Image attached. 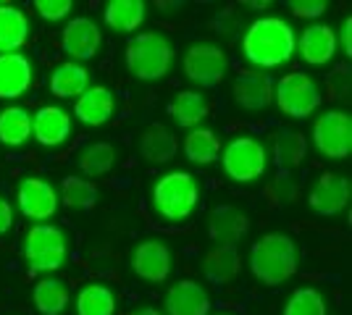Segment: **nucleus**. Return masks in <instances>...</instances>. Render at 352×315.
Masks as SVG:
<instances>
[{
	"label": "nucleus",
	"instance_id": "nucleus-1",
	"mask_svg": "<svg viewBox=\"0 0 352 315\" xmlns=\"http://www.w3.org/2000/svg\"><path fill=\"white\" fill-rule=\"evenodd\" d=\"M297 50L294 30L279 16H263L252 21L242 37L245 58L258 69H276L284 66Z\"/></svg>",
	"mask_w": 352,
	"mask_h": 315
},
{
	"label": "nucleus",
	"instance_id": "nucleus-2",
	"mask_svg": "<svg viewBox=\"0 0 352 315\" xmlns=\"http://www.w3.org/2000/svg\"><path fill=\"white\" fill-rule=\"evenodd\" d=\"M300 268V253L289 234L271 231L250 247V270L265 286H279L289 281Z\"/></svg>",
	"mask_w": 352,
	"mask_h": 315
},
{
	"label": "nucleus",
	"instance_id": "nucleus-3",
	"mask_svg": "<svg viewBox=\"0 0 352 315\" xmlns=\"http://www.w3.org/2000/svg\"><path fill=\"white\" fill-rule=\"evenodd\" d=\"M126 71L140 82H158L174 66V45L158 32L134 34L126 43L124 53Z\"/></svg>",
	"mask_w": 352,
	"mask_h": 315
},
{
	"label": "nucleus",
	"instance_id": "nucleus-4",
	"mask_svg": "<svg viewBox=\"0 0 352 315\" xmlns=\"http://www.w3.org/2000/svg\"><path fill=\"white\" fill-rule=\"evenodd\" d=\"M197 202H200V187L197 179L187 171H171L153 187V208L171 224L187 221L197 208Z\"/></svg>",
	"mask_w": 352,
	"mask_h": 315
},
{
	"label": "nucleus",
	"instance_id": "nucleus-5",
	"mask_svg": "<svg viewBox=\"0 0 352 315\" xmlns=\"http://www.w3.org/2000/svg\"><path fill=\"white\" fill-rule=\"evenodd\" d=\"M69 257V240L56 224H34L24 240V260L30 273H53Z\"/></svg>",
	"mask_w": 352,
	"mask_h": 315
},
{
	"label": "nucleus",
	"instance_id": "nucleus-6",
	"mask_svg": "<svg viewBox=\"0 0 352 315\" xmlns=\"http://www.w3.org/2000/svg\"><path fill=\"white\" fill-rule=\"evenodd\" d=\"M223 174L236 184H252L265 174L268 168V150L261 139L250 135L232 137L221 150Z\"/></svg>",
	"mask_w": 352,
	"mask_h": 315
},
{
	"label": "nucleus",
	"instance_id": "nucleus-7",
	"mask_svg": "<svg viewBox=\"0 0 352 315\" xmlns=\"http://www.w3.org/2000/svg\"><path fill=\"white\" fill-rule=\"evenodd\" d=\"M274 100L279 105V110L289 119H308L313 116L323 103L321 87L316 84V79L308 74H284L274 84Z\"/></svg>",
	"mask_w": 352,
	"mask_h": 315
},
{
	"label": "nucleus",
	"instance_id": "nucleus-8",
	"mask_svg": "<svg viewBox=\"0 0 352 315\" xmlns=\"http://www.w3.org/2000/svg\"><path fill=\"white\" fill-rule=\"evenodd\" d=\"M313 145L316 150L331 158L344 161L352 152V116L347 110H329L313 124Z\"/></svg>",
	"mask_w": 352,
	"mask_h": 315
},
{
	"label": "nucleus",
	"instance_id": "nucleus-9",
	"mask_svg": "<svg viewBox=\"0 0 352 315\" xmlns=\"http://www.w3.org/2000/svg\"><path fill=\"white\" fill-rule=\"evenodd\" d=\"M182 69L190 82L200 84V87H219L226 76V69H229V58L226 53L221 50L219 45H208V43H200V45L187 47L184 58H182Z\"/></svg>",
	"mask_w": 352,
	"mask_h": 315
},
{
	"label": "nucleus",
	"instance_id": "nucleus-10",
	"mask_svg": "<svg viewBox=\"0 0 352 315\" xmlns=\"http://www.w3.org/2000/svg\"><path fill=\"white\" fill-rule=\"evenodd\" d=\"M100 43H103V32L87 16H74L60 32V50L74 63L95 58L100 50Z\"/></svg>",
	"mask_w": 352,
	"mask_h": 315
},
{
	"label": "nucleus",
	"instance_id": "nucleus-11",
	"mask_svg": "<svg viewBox=\"0 0 352 315\" xmlns=\"http://www.w3.org/2000/svg\"><path fill=\"white\" fill-rule=\"evenodd\" d=\"M16 202L19 210L32 218V221H47L58 213V192L50 181L40 179V176H27V179L19 184L16 189Z\"/></svg>",
	"mask_w": 352,
	"mask_h": 315
},
{
	"label": "nucleus",
	"instance_id": "nucleus-12",
	"mask_svg": "<svg viewBox=\"0 0 352 315\" xmlns=\"http://www.w3.org/2000/svg\"><path fill=\"white\" fill-rule=\"evenodd\" d=\"M352 187L347 176H339V174H321L318 181L310 187L308 192V205L323 218H331L344 213L350 205Z\"/></svg>",
	"mask_w": 352,
	"mask_h": 315
},
{
	"label": "nucleus",
	"instance_id": "nucleus-13",
	"mask_svg": "<svg viewBox=\"0 0 352 315\" xmlns=\"http://www.w3.org/2000/svg\"><path fill=\"white\" fill-rule=\"evenodd\" d=\"M132 270L137 279L161 284L171 273V250L161 240H145L132 250Z\"/></svg>",
	"mask_w": 352,
	"mask_h": 315
},
{
	"label": "nucleus",
	"instance_id": "nucleus-14",
	"mask_svg": "<svg viewBox=\"0 0 352 315\" xmlns=\"http://www.w3.org/2000/svg\"><path fill=\"white\" fill-rule=\"evenodd\" d=\"M72 135V113L60 105H43L32 116V137L43 148H58Z\"/></svg>",
	"mask_w": 352,
	"mask_h": 315
},
{
	"label": "nucleus",
	"instance_id": "nucleus-15",
	"mask_svg": "<svg viewBox=\"0 0 352 315\" xmlns=\"http://www.w3.org/2000/svg\"><path fill=\"white\" fill-rule=\"evenodd\" d=\"M250 231L248 213H242L234 205H216L208 215V237L216 244L236 247V242Z\"/></svg>",
	"mask_w": 352,
	"mask_h": 315
},
{
	"label": "nucleus",
	"instance_id": "nucleus-16",
	"mask_svg": "<svg viewBox=\"0 0 352 315\" xmlns=\"http://www.w3.org/2000/svg\"><path fill=\"white\" fill-rule=\"evenodd\" d=\"M234 103L245 110H263L274 103V82L263 71H239L234 79Z\"/></svg>",
	"mask_w": 352,
	"mask_h": 315
},
{
	"label": "nucleus",
	"instance_id": "nucleus-17",
	"mask_svg": "<svg viewBox=\"0 0 352 315\" xmlns=\"http://www.w3.org/2000/svg\"><path fill=\"white\" fill-rule=\"evenodd\" d=\"M32 60L24 53L0 56V100H16L32 87Z\"/></svg>",
	"mask_w": 352,
	"mask_h": 315
},
{
	"label": "nucleus",
	"instance_id": "nucleus-18",
	"mask_svg": "<svg viewBox=\"0 0 352 315\" xmlns=\"http://www.w3.org/2000/svg\"><path fill=\"white\" fill-rule=\"evenodd\" d=\"M166 313L168 315H208L210 294L197 281H179L166 292Z\"/></svg>",
	"mask_w": 352,
	"mask_h": 315
},
{
	"label": "nucleus",
	"instance_id": "nucleus-19",
	"mask_svg": "<svg viewBox=\"0 0 352 315\" xmlns=\"http://www.w3.org/2000/svg\"><path fill=\"white\" fill-rule=\"evenodd\" d=\"M113 105H116L113 92L103 87V84H95V87H87L76 97L74 116H76V121H82L85 126H103L113 116Z\"/></svg>",
	"mask_w": 352,
	"mask_h": 315
},
{
	"label": "nucleus",
	"instance_id": "nucleus-20",
	"mask_svg": "<svg viewBox=\"0 0 352 315\" xmlns=\"http://www.w3.org/2000/svg\"><path fill=\"white\" fill-rule=\"evenodd\" d=\"M337 32L329 24H313L297 40V50L310 66H326L337 56Z\"/></svg>",
	"mask_w": 352,
	"mask_h": 315
},
{
	"label": "nucleus",
	"instance_id": "nucleus-21",
	"mask_svg": "<svg viewBox=\"0 0 352 315\" xmlns=\"http://www.w3.org/2000/svg\"><path fill=\"white\" fill-rule=\"evenodd\" d=\"M30 40V19L21 8L0 3V56L19 53Z\"/></svg>",
	"mask_w": 352,
	"mask_h": 315
},
{
	"label": "nucleus",
	"instance_id": "nucleus-22",
	"mask_svg": "<svg viewBox=\"0 0 352 315\" xmlns=\"http://www.w3.org/2000/svg\"><path fill=\"white\" fill-rule=\"evenodd\" d=\"M210 105H208L206 95L195 90H184L171 97L168 103V116L182 126V129H197L200 121L208 119Z\"/></svg>",
	"mask_w": 352,
	"mask_h": 315
},
{
	"label": "nucleus",
	"instance_id": "nucleus-23",
	"mask_svg": "<svg viewBox=\"0 0 352 315\" xmlns=\"http://www.w3.org/2000/svg\"><path fill=\"white\" fill-rule=\"evenodd\" d=\"M179 150L174 132H168L163 124H150L140 137V155L147 163H168Z\"/></svg>",
	"mask_w": 352,
	"mask_h": 315
},
{
	"label": "nucleus",
	"instance_id": "nucleus-24",
	"mask_svg": "<svg viewBox=\"0 0 352 315\" xmlns=\"http://www.w3.org/2000/svg\"><path fill=\"white\" fill-rule=\"evenodd\" d=\"M274 163L279 171H292L297 165H302V161L308 158V139L302 132L294 129H281L274 137Z\"/></svg>",
	"mask_w": 352,
	"mask_h": 315
},
{
	"label": "nucleus",
	"instance_id": "nucleus-25",
	"mask_svg": "<svg viewBox=\"0 0 352 315\" xmlns=\"http://www.w3.org/2000/svg\"><path fill=\"white\" fill-rule=\"evenodd\" d=\"M239 253L236 247L229 244H216L203 260V276H206L210 284H229L232 279H236L239 273Z\"/></svg>",
	"mask_w": 352,
	"mask_h": 315
},
{
	"label": "nucleus",
	"instance_id": "nucleus-26",
	"mask_svg": "<svg viewBox=\"0 0 352 315\" xmlns=\"http://www.w3.org/2000/svg\"><path fill=\"white\" fill-rule=\"evenodd\" d=\"M89 87V71L82 66V63H74V60H66L53 69L50 74V92L56 97H79L82 92Z\"/></svg>",
	"mask_w": 352,
	"mask_h": 315
},
{
	"label": "nucleus",
	"instance_id": "nucleus-27",
	"mask_svg": "<svg viewBox=\"0 0 352 315\" xmlns=\"http://www.w3.org/2000/svg\"><path fill=\"white\" fill-rule=\"evenodd\" d=\"M32 137V113L21 105H8L0 110V145L21 148Z\"/></svg>",
	"mask_w": 352,
	"mask_h": 315
},
{
	"label": "nucleus",
	"instance_id": "nucleus-28",
	"mask_svg": "<svg viewBox=\"0 0 352 315\" xmlns=\"http://www.w3.org/2000/svg\"><path fill=\"white\" fill-rule=\"evenodd\" d=\"M32 302L40 315H60L72 302V292L58 279H43L32 289Z\"/></svg>",
	"mask_w": 352,
	"mask_h": 315
},
{
	"label": "nucleus",
	"instance_id": "nucleus-29",
	"mask_svg": "<svg viewBox=\"0 0 352 315\" xmlns=\"http://www.w3.org/2000/svg\"><path fill=\"white\" fill-rule=\"evenodd\" d=\"M184 155L187 161L197 165H210L219 161L221 155V139L213 129H206V126H197V129H190L187 137H184Z\"/></svg>",
	"mask_w": 352,
	"mask_h": 315
},
{
	"label": "nucleus",
	"instance_id": "nucleus-30",
	"mask_svg": "<svg viewBox=\"0 0 352 315\" xmlns=\"http://www.w3.org/2000/svg\"><path fill=\"white\" fill-rule=\"evenodd\" d=\"M105 24L113 32H134L145 21V3L142 0H111L103 11Z\"/></svg>",
	"mask_w": 352,
	"mask_h": 315
},
{
	"label": "nucleus",
	"instance_id": "nucleus-31",
	"mask_svg": "<svg viewBox=\"0 0 352 315\" xmlns=\"http://www.w3.org/2000/svg\"><path fill=\"white\" fill-rule=\"evenodd\" d=\"M76 315H116V292L108 284H87L76 294Z\"/></svg>",
	"mask_w": 352,
	"mask_h": 315
},
{
	"label": "nucleus",
	"instance_id": "nucleus-32",
	"mask_svg": "<svg viewBox=\"0 0 352 315\" xmlns=\"http://www.w3.org/2000/svg\"><path fill=\"white\" fill-rule=\"evenodd\" d=\"M116 165V148L108 142H89L87 148L79 155V168L89 179H98L111 174Z\"/></svg>",
	"mask_w": 352,
	"mask_h": 315
},
{
	"label": "nucleus",
	"instance_id": "nucleus-33",
	"mask_svg": "<svg viewBox=\"0 0 352 315\" xmlns=\"http://www.w3.org/2000/svg\"><path fill=\"white\" fill-rule=\"evenodd\" d=\"M58 200L69 208L92 210L98 205V187L89 179H82V176H66L60 181Z\"/></svg>",
	"mask_w": 352,
	"mask_h": 315
},
{
	"label": "nucleus",
	"instance_id": "nucleus-34",
	"mask_svg": "<svg viewBox=\"0 0 352 315\" xmlns=\"http://www.w3.org/2000/svg\"><path fill=\"white\" fill-rule=\"evenodd\" d=\"M284 315H326V300L318 289L300 286L284 305Z\"/></svg>",
	"mask_w": 352,
	"mask_h": 315
},
{
	"label": "nucleus",
	"instance_id": "nucleus-35",
	"mask_svg": "<svg viewBox=\"0 0 352 315\" xmlns=\"http://www.w3.org/2000/svg\"><path fill=\"white\" fill-rule=\"evenodd\" d=\"M72 0H34V11L45 21H60V19H66L72 14Z\"/></svg>",
	"mask_w": 352,
	"mask_h": 315
},
{
	"label": "nucleus",
	"instance_id": "nucleus-36",
	"mask_svg": "<svg viewBox=\"0 0 352 315\" xmlns=\"http://www.w3.org/2000/svg\"><path fill=\"white\" fill-rule=\"evenodd\" d=\"M268 200L271 205H289L292 200H297V187H294L292 179L287 176H279L268 184Z\"/></svg>",
	"mask_w": 352,
	"mask_h": 315
},
{
	"label": "nucleus",
	"instance_id": "nucleus-37",
	"mask_svg": "<svg viewBox=\"0 0 352 315\" xmlns=\"http://www.w3.org/2000/svg\"><path fill=\"white\" fill-rule=\"evenodd\" d=\"M326 8H329L326 0H292L289 3V11L297 19H318L326 14Z\"/></svg>",
	"mask_w": 352,
	"mask_h": 315
},
{
	"label": "nucleus",
	"instance_id": "nucleus-38",
	"mask_svg": "<svg viewBox=\"0 0 352 315\" xmlns=\"http://www.w3.org/2000/svg\"><path fill=\"white\" fill-rule=\"evenodd\" d=\"M337 45H342V50L347 53V58L352 56V19L347 16L344 21H342V27L337 32Z\"/></svg>",
	"mask_w": 352,
	"mask_h": 315
},
{
	"label": "nucleus",
	"instance_id": "nucleus-39",
	"mask_svg": "<svg viewBox=\"0 0 352 315\" xmlns=\"http://www.w3.org/2000/svg\"><path fill=\"white\" fill-rule=\"evenodd\" d=\"M11 226H14V208H11V202H8V200H3V197H0V237H3V234H8V231H11Z\"/></svg>",
	"mask_w": 352,
	"mask_h": 315
},
{
	"label": "nucleus",
	"instance_id": "nucleus-40",
	"mask_svg": "<svg viewBox=\"0 0 352 315\" xmlns=\"http://www.w3.org/2000/svg\"><path fill=\"white\" fill-rule=\"evenodd\" d=\"M129 315H163V313L155 310V307H137V310H132Z\"/></svg>",
	"mask_w": 352,
	"mask_h": 315
},
{
	"label": "nucleus",
	"instance_id": "nucleus-41",
	"mask_svg": "<svg viewBox=\"0 0 352 315\" xmlns=\"http://www.w3.org/2000/svg\"><path fill=\"white\" fill-rule=\"evenodd\" d=\"M245 5H250V8H268L271 3H268V0H263V3H245Z\"/></svg>",
	"mask_w": 352,
	"mask_h": 315
}]
</instances>
